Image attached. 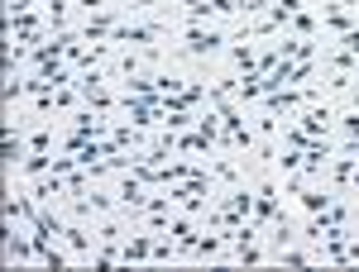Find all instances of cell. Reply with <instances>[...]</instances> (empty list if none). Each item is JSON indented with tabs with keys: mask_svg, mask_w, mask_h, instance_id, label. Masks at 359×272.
<instances>
[{
	"mask_svg": "<svg viewBox=\"0 0 359 272\" xmlns=\"http://www.w3.org/2000/svg\"><path fill=\"white\" fill-rule=\"evenodd\" d=\"M182 38H187V53H196V57H206V53H216L221 43H230L225 29H206V24H182Z\"/></svg>",
	"mask_w": 359,
	"mask_h": 272,
	"instance_id": "cell-1",
	"label": "cell"
},
{
	"mask_svg": "<svg viewBox=\"0 0 359 272\" xmlns=\"http://www.w3.org/2000/svg\"><path fill=\"white\" fill-rule=\"evenodd\" d=\"M345 215H350V210H345L340 201H331L326 210H316V215H311V224H306L302 234H306V239H311V244H316V239H326V234H335V229L345 224Z\"/></svg>",
	"mask_w": 359,
	"mask_h": 272,
	"instance_id": "cell-2",
	"label": "cell"
},
{
	"mask_svg": "<svg viewBox=\"0 0 359 272\" xmlns=\"http://www.w3.org/2000/svg\"><path fill=\"white\" fill-rule=\"evenodd\" d=\"M278 215V187L273 182H259V196H254V210H249V224L254 229H269V220Z\"/></svg>",
	"mask_w": 359,
	"mask_h": 272,
	"instance_id": "cell-3",
	"label": "cell"
},
{
	"mask_svg": "<svg viewBox=\"0 0 359 272\" xmlns=\"http://www.w3.org/2000/svg\"><path fill=\"white\" fill-rule=\"evenodd\" d=\"M29 196L48 206V201H62V196H72V187H67V177H62V172H48L43 182H34V191H29Z\"/></svg>",
	"mask_w": 359,
	"mask_h": 272,
	"instance_id": "cell-4",
	"label": "cell"
},
{
	"mask_svg": "<svg viewBox=\"0 0 359 272\" xmlns=\"http://www.w3.org/2000/svg\"><path fill=\"white\" fill-rule=\"evenodd\" d=\"M115 43H154L163 38V24H115Z\"/></svg>",
	"mask_w": 359,
	"mask_h": 272,
	"instance_id": "cell-5",
	"label": "cell"
},
{
	"mask_svg": "<svg viewBox=\"0 0 359 272\" xmlns=\"http://www.w3.org/2000/svg\"><path fill=\"white\" fill-rule=\"evenodd\" d=\"M331 120H335L331 106H316V101H311V106L302 110V120H297V124H302L311 138H326V124H331Z\"/></svg>",
	"mask_w": 359,
	"mask_h": 272,
	"instance_id": "cell-6",
	"label": "cell"
},
{
	"mask_svg": "<svg viewBox=\"0 0 359 272\" xmlns=\"http://www.w3.org/2000/svg\"><path fill=\"white\" fill-rule=\"evenodd\" d=\"M115 196H120V206H130V210H144V206H149V196H144V182H139L135 172L120 182V191H115Z\"/></svg>",
	"mask_w": 359,
	"mask_h": 272,
	"instance_id": "cell-7",
	"label": "cell"
},
{
	"mask_svg": "<svg viewBox=\"0 0 359 272\" xmlns=\"http://www.w3.org/2000/svg\"><path fill=\"white\" fill-rule=\"evenodd\" d=\"M125 263H154V234H130Z\"/></svg>",
	"mask_w": 359,
	"mask_h": 272,
	"instance_id": "cell-8",
	"label": "cell"
},
{
	"mask_svg": "<svg viewBox=\"0 0 359 272\" xmlns=\"http://www.w3.org/2000/svg\"><path fill=\"white\" fill-rule=\"evenodd\" d=\"M106 77H111V72H101V67L77 72V91H82V101H86V96H96V91H106Z\"/></svg>",
	"mask_w": 359,
	"mask_h": 272,
	"instance_id": "cell-9",
	"label": "cell"
},
{
	"mask_svg": "<svg viewBox=\"0 0 359 272\" xmlns=\"http://www.w3.org/2000/svg\"><path fill=\"white\" fill-rule=\"evenodd\" d=\"M355 167H359V158H355V153H345V158L331 167V187H335V191L350 187V182H355Z\"/></svg>",
	"mask_w": 359,
	"mask_h": 272,
	"instance_id": "cell-10",
	"label": "cell"
},
{
	"mask_svg": "<svg viewBox=\"0 0 359 272\" xmlns=\"http://www.w3.org/2000/svg\"><path fill=\"white\" fill-rule=\"evenodd\" d=\"M115 34V15H91L82 24V38H111Z\"/></svg>",
	"mask_w": 359,
	"mask_h": 272,
	"instance_id": "cell-11",
	"label": "cell"
},
{
	"mask_svg": "<svg viewBox=\"0 0 359 272\" xmlns=\"http://www.w3.org/2000/svg\"><path fill=\"white\" fill-rule=\"evenodd\" d=\"M111 138L120 143V148H139V143H144V129H139V124H115Z\"/></svg>",
	"mask_w": 359,
	"mask_h": 272,
	"instance_id": "cell-12",
	"label": "cell"
},
{
	"mask_svg": "<svg viewBox=\"0 0 359 272\" xmlns=\"http://www.w3.org/2000/svg\"><path fill=\"white\" fill-rule=\"evenodd\" d=\"M206 148H216V143L201 134V129L196 134H177V153H206Z\"/></svg>",
	"mask_w": 359,
	"mask_h": 272,
	"instance_id": "cell-13",
	"label": "cell"
},
{
	"mask_svg": "<svg viewBox=\"0 0 359 272\" xmlns=\"http://www.w3.org/2000/svg\"><path fill=\"white\" fill-rule=\"evenodd\" d=\"M297 201H302V210H306V215H316V210H326V206H331L335 196H331V191H302Z\"/></svg>",
	"mask_w": 359,
	"mask_h": 272,
	"instance_id": "cell-14",
	"label": "cell"
},
{
	"mask_svg": "<svg viewBox=\"0 0 359 272\" xmlns=\"http://www.w3.org/2000/svg\"><path fill=\"white\" fill-rule=\"evenodd\" d=\"M230 62H235V67H240V77H245V72H254V62H259V57H254V48L240 38V48H230Z\"/></svg>",
	"mask_w": 359,
	"mask_h": 272,
	"instance_id": "cell-15",
	"label": "cell"
},
{
	"mask_svg": "<svg viewBox=\"0 0 359 272\" xmlns=\"http://www.w3.org/2000/svg\"><path fill=\"white\" fill-rule=\"evenodd\" d=\"M48 167H53V158H48V153H29L25 163H20V172H25V177H43Z\"/></svg>",
	"mask_w": 359,
	"mask_h": 272,
	"instance_id": "cell-16",
	"label": "cell"
},
{
	"mask_svg": "<svg viewBox=\"0 0 359 272\" xmlns=\"http://www.w3.org/2000/svg\"><path fill=\"white\" fill-rule=\"evenodd\" d=\"M120 239H125V220H106L96 229V244H120Z\"/></svg>",
	"mask_w": 359,
	"mask_h": 272,
	"instance_id": "cell-17",
	"label": "cell"
},
{
	"mask_svg": "<svg viewBox=\"0 0 359 272\" xmlns=\"http://www.w3.org/2000/svg\"><path fill=\"white\" fill-rule=\"evenodd\" d=\"M287 24H292V34H297V38H316V20H311V15H302V10H297Z\"/></svg>",
	"mask_w": 359,
	"mask_h": 272,
	"instance_id": "cell-18",
	"label": "cell"
},
{
	"mask_svg": "<svg viewBox=\"0 0 359 272\" xmlns=\"http://www.w3.org/2000/svg\"><path fill=\"white\" fill-rule=\"evenodd\" d=\"M326 24H331L335 34H345V29H355V20H350V15H345L340 5H331V10H326Z\"/></svg>",
	"mask_w": 359,
	"mask_h": 272,
	"instance_id": "cell-19",
	"label": "cell"
},
{
	"mask_svg": "<svg viewBox=\"0 0 359 272\" xmlns=\"http://www.w3.org/2000/svg\"><path fill=\"white\" fill-rule=\"evenodd\" d=\"M48 148H53V129H48V124H43V129H39V134L29 138V153H48Z\"/></svg>",
	"mask_w": 359,
	"mask_h": 272,
	"instance_id": "cell-20",
	"label": "cell"
},
{
	"mask_svg": "<svg viewBox=\"0 0 359 272\" xmlns=\"http://www.w3.org/2000/svg\"><path fill=\"white\" fill-rule=\"evenodd\" d=\"M211 172H216L221 182H230V187H240V172H235V163H230V158H221V163L211 167Z\"/></svg>",
	"mask_w": 359,
	"mask_h": 272,
	"instance_id": "cell-21",
	"label": "cell"
},
{
	"mask_svg": "<svg viewBox=\"0 0 359 272\" xmlns=\"http://www.w3.org/2000/svg\"><path fill=\"white\" fill-rule=\"evenodd\" d=\"M340 129H345V138H359V110L340 115Z\"/></svg>",
	"mask_w": 359,
	"mask_h": 272,
	"instance_id": "cell-22",
	"label": "cell"
},
{
	"mask_svg": "<svg viewBox=\"0 0 359 272\" xmlns=\"http://www.w3.org/2000/svg\"><path fill=\"white\" fill-rule=\"evenodd\" d=\"M278 163L287 167V172H302V153H297V148H287V153H278Z\"/></svg>",
	"mask_w": 359,
	"mask_h": 272,
	"instance_id": "cell-23",
	"label": "cell"
},
{
	"mask_svg": "<svg viewBox=\"0 0 359 272\" xmlns=\"http://www.w3.org/2000/svg\"><path fill=\"white\" fill-rule=\"evenodd\" d=\"M340 43H345V48L359 57V29H345V34H340Z\"/></svg>",
	"mask_w": 359,
	"mask_h": 272,
	"instance_id": "cell-24",
	"label": "cell"
}]
</instances>
